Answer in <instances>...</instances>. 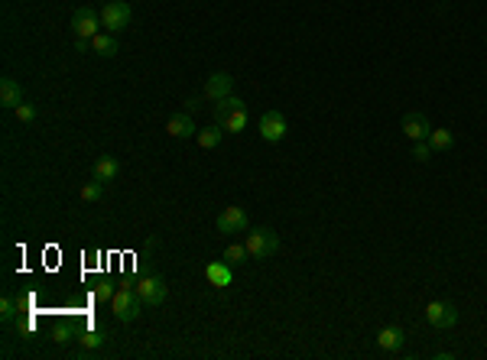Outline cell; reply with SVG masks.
<instances>
[{
  "instance_id": "1",
  "label": "cell",
  "mask_w": 487,
  "mask_h": 360,
  "mask_svg": "<svg viewBox=\"0 0 487 360\" xmlns=\"http://www.w3.org/2000/svg\"><path fill=\"white\" fill-rule=\"evenodd\" d=\"M146 305L140 302V296H136V289L134 286H120L117 292H114L111 299V312L117 321H124V325H130V321L140 318V312H143Z\"/></svg>"
},
{
  "instance_id": "2",
  "label": "cell",
  "mask_w": 487,
  "mask_h": 360,
  "mask_svg": "<svg viewBox=\"0 0 487 360\" xmlns=\"http://www.w3.org/2000/svg\"><path fill=\"white\" fill-rule=\"evenodd\" d=\"M247 253L250 260H270L273 253H280V234L270 231V227H254L247 231Z\"/></svg>"
},
{
  "instance_id": "3",
  "label": "cell",
  "mask_w": 487,
  "mask_h": 360,
  "mask_svg": "<svg viewBox=\"0 0 487 360\" xmlns=\"http://www.w3.org/2000/svg\"><path fill=\"white\" fill-rule=\"evenodd\" d=\"M101 26H104V32H124L130 26V20H134V10H130V4L127 0H107L101 10Z\"/></svg>"
},
{
  "instance_id": "4",
  "label": "cell",
  "mask_w": 487,
  "mask_h": 360,
  "mask_svg": "<svg viewBox=\"0 0 487 360\" xmlns=\"http://www.w3.org/2000/svg\"><path fill=\"white\" fill-rule=\"evenodd\" d=\"M426 321H429L435 331H448L458 325V305L448 302V299H435V302L426 305Z\"/></svg>"
},
{
  "instance_id": "5",
  "label": "cell",
  "mask_w": 487,
  "mask_h": 360,
  "mask_svg": "<svg viewBox=\"0 0 487 360\" xmlns=\"http://www.w3.org/2000/svg\"><path fill=\"white\" fill-rule=\"evenodd\" d=\"M136 296H140V302L146 305V308H160L163 302H166V296H169V286H166V280L163 276H143V280L136 282Z\"/></svg>"
},
{
  "instance_id": "6",
  "label": "cell",
  "mask_w": 487,
  "mask_h": 360,
  "mask_svg": "<svg viewBox=\"0 0 487 360\" xmlns=\"http://www.w3.org/2000/svg\"><path fill=\"white\" fill-rule=\"evenodd\" d=\"M98 23H101V13H98L95 7H78L72 13V32L78 42H91L98 36Z\"/></svg>"
},
{
  "instance_id": "7",
  "label": "cell",
  "mask_w": 487,
  "mask_h": 360,
  "mask_svg": "<svg viewBox=\"0 0 487 360\" xmlns=\"http://www.w3.org/2000/svg\"><path fill=\"white\" fill-rule=\"evenodd\" d=\"M215 227H218V234H228V237H231V234H247L250 231V217L240 205H231V208H224L221 215H218Z\"/></svg>"
},
{
  "instance_id": "8",
  "label": "cell",
  "mask_w": 487,
  "mask_h": 360,
  "mask_svg": "<svg viewBox=\"0 0 487 360\" xmlns=\"http://www.w3.org/2000/svg\"><path fill=\"white\" fill-rule=\"evenodd\" d=\"M257 130H260V136H264L266 143H280V140H286L289 124L280 111H266L264 117L257 120Z\"/></svg>"
},
{
  "instance_id": "9",
  "label": "cell",
  "mask_w": 487,
  "mask_h": 360,
  "mask_svg": "<svg viewBox=\"0 0 487 360\" xmlns=\"http://www.w3.org/2000/svg\"><path fill=\"white\" fill-rule=\"evenodd\" d=\"M234 95V78L228 72H215V75H208L205 85H201V97L205 101H224V97H231Z\"/></svg>"
},
{
  "instance_id": "10",
  "label": "cell",
  "mask_w": 487,
  "mask_h": 360,
  "mask_svg": "<svg viewBox=\"0 0 487 360\" xmlns=\"http://www.w3.org/2000/svg\"><path fill=\"white\" fill-rule=\"evenodd\" d=\"M403 133H406V140H413V143H419V140H429V133H432V124H429V117H426L423 111H406L403 114Z\"/></svg>"
},
{
  "instance_id": "11",
  "label": "cell",
  "mask_w": 487,
  "mask_h": 360,
  "mask_svg": "<svg viewBox=\"0 0 487 360\" xmlns=\"http://www.w3.org/2000/svg\"><path fill=\"white\" fill-rule=\"evenodd\" d=\"M403 344H406V331H403V325H387V328H380V335H377V347H380L384 354L403 351Z\"/></svg>"
},
{
  "instance_id": "12",
  "label": "cell",
  "mask_w": 487,
  "mask_h": 360,
  "mask_svg": "<svg viewBox=\"0 0 487 360\" xmlns=\"http://www.w3.org/2000/svg\"><path fill=\"white\" fill-rule=\"evenodd\" d=\"M205 280H208V286L228 289L234 282V266L224 263V260H211V263L205 266Z\"/></svg>"
},
{
  "instance_id": "13",
  "label": "cell",
  "mask_w": 487,
  "mask_h": 360,
  "mask_svg": "<svg viewBox=\"0 0 487 360\" xmlns=\"http://www.w3.org/2000/svg\"><path fill=\"white\" fill-rule=\"evenodd\" d=\"M166 133L172 136V140H189V136L199 133V127H195V120L182 111V114H172V117L166 120Z\"/></svg>"
},
{
  "instance_id": "14",
  "label": "cell",
  "mask_w": 487,
  "mask_h": 360,
  "mask_svg": "<svg viewBox=\"0 0 487 360\" xmlns=\"http://www.w3.org/2000/svg\"><path fill=\"white\" fill-rule=\"evenodd\" d=\"M215 124H221L224 133H244L250 124V114H247V104L244 107H234V111L221 114V117H215Z\"/></svg>"
},
{
  "instance_id": "15",
  "label": "cell",
  "mask_w": 487,
  "mask_h": 360,
  "mask_svg": "<svg viewBox=\"0 0 487 360\" xmlns=\"http://www.w3.org/2000/svg\"><path fill=\"white\" fill-rule=\"evenodd\" d=\"M0 104L7 107V111H16V107L23 104V88H20V81L0 78Z\"/></svg>"
},
{
  "instance_id": "16",
  "label": "cell",
  "mask_w": 487,
  "mask_h": 360,
  "mask_svg": "<svg viewBox=\"0 0 487 360\" xmlns=\"http://www.w3.org/2000/svg\"><path fill=\"white\" fill-rule=\"evenodd\" d=\"M117 176H120V162L114 160V156H98L95 166H91V179H98V182H114Z\"/></svg>"
},
{
  "instance_id": "17",
  "label": "cell",
  "mask_w": 487,
  "mask_h": 360,
  "mask_svg": "<svg viewBox=\"0 0 487 360\" xmlns=\"http://www.w3.org/2000/svg\"><path fill=\"white\" fill-rule=\"evenodd\" d=\"M91 49H95L101 59L117 56V36H114V32H98L95 40H91Z\"/></svg>"
},
{
  "instance_id": "18",
  "label": "cell",
  "mask_w": 487,
  "mask_h": 360,
  "mask_svg": "<svg viewBox=\"0 0 487 360\" xmlns=\"http://www.w3.org/2000/svg\"><path fill=\"white\" fill-rule=\"evenodd\" d=\"M195 140H199V146H201V150H215V146L224 140V127H221V124H211V127H201L199 133H195Z\"/></svg>"
},
{
  "instance_id": "19",
  "label": "cell",
  "mask_w": 487,
  "mask_h": 360,
  "mask_svg": "<svg viewBox=\"0 0 487 360\" xmlns=\"http://www.w3.org/2000/svg\"><path fill=\"white\" fill-rule=\"evenodd\" d=\"M429 146H432L435 152H448L452 146H455V136H452V130H445V127H432Z\"/></svg>"
},
{
  "instance_id": "20",
  "label": "cell",
  "mask_w": 487,
  "mask_h": 360,
  "mask_svg": "<svg viewBox=\"0 0 487 360\" xmlns=\"http://www.w3.org/2000/svg\"><path fill=\"white\" fill-rule=\"evenodd\" d=\"M247 260H250L247 244H228V247H224V263H231V266H244Z\"/></svg>"
},
{
  "instance_id": "21",
  "label": "cell",
  "mask_w": 487,
  "mask_h": 360,
  "mask_svg": "<svg viewBox=\"0 0 487 360\" xmlns=\"http://www.w3.org/2000/svg\"><path fill=\"white\" fill-rule=\"evenodd\" d=\"M104 198V182H98V179H91V182L81 185V201L85 205H95V201Z\"/></svg>"
},
{
  "instance_id": "22",
  "label": "cell",
  "mask_w": 487,
  "mask_h": 360,
  "mask_svg": "<svg viewBox=\"0 0 487 360\" xmlns=\"http://www.w3.org/2000/svg\"><path fill=\"white\" fill-rule=\"evenodd\" d=\"M78 341H81V347H85V351H95V347L104 344V328H101V325H95V328H88L85 335L78 337Z\"/></svg>"
},
{
  "instance_id": "23",
  "label": "cell",
  "mask_w": 487,
  "mask_h": 360,
  "mask_svg": "<svg viewBox=\"0 0 487 360\" xmlns=\"http://www.w3.org/2000/svg\"><path fill=\"white\" fill-rule=\"evenodd\" d=\"M16 308H20V305H16V299L13 296H4V299H0V321H4V325H10V321L16 318Z\"/></svg>"
},
{
  "instance_id": "24",
  "label": "cell",
  "mask_w": 487,
  "mask_h": 360,
  "mask_svg": "<svg viewBox=\"0 0 487 360\" xmlns=\"http://www.w3.org/2000/svg\"><path fill=\"white\" fill-rule=\"evenodd\" d=\"M432 156H435V150L429 146V140H419V143L413 146V160L416 162H429Z\"/></svg>"
},
{
  "instance_id": "25",
  "label": "cell",
  "mask_w": 487,
  "mask_h": 360,
  "mask_svg": "<svg viewBox=\"0 0 487 360\" xmlns=\"http://www.w3.org/2000/svg\"><path fill=\"white\" fill-rule=\"evenodd\" d=\"M234 107H244V101H240V97H237V95H231V97H224V101H218V104H215V117H221V114L234 111Z\"/></svg>"
},
{
  "instance_id": "26",
  "label": "cell",
  "mask_w": 487,
  "mask_h": 360,
  "mask_svg": "<svg viewBox=\"0 0 487 360\" xmlns=\"http://www.w3.org/2000/svg\"><path fill=\"white\" fill-rule=\"evenodd\" d=\"M13 114H16V120H20V124H33V120H36V107L26 104V101H23L20 107H16Z\"/></svg>"
},
{
  "instance_id": "27",
  "label": "cell",
  "mask_w": 487,
  "mask_h": 360,
  "mask_svg": "<svg viewBox=\"0 0 487 360\" xmlns=\"http://www.w3.org/2000/svg\"><path fill=\"white\" fill-rule=\"evenodd\" d=\"M114 292H117V289L114 286H107V282H101V286L95 289V296H98V302H101V299H114Z\"/></svg>"
}]
</instances>
